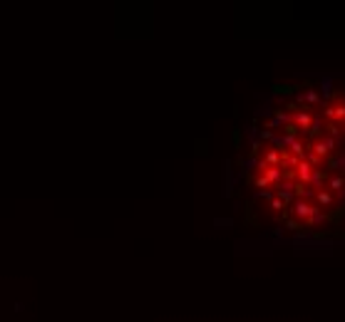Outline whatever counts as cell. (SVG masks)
<instances>
[{"label":"cell","instance_id":"obj_1","mask_svg":"<svg viewBox=\"0 0 345 322\" xmlns=\"http://www.w3.org/2000/svg\"><path fill=\"white\" fill-rule=\"evenodd\" d=\"M323 221H325V223H330V226L338 230V228L343 226V221H345V201H338L335 208L325 211V213H323Z\"/></svg>","mask_w":345,"mask_h":322},{"label":"cell","instance_id":"obj_2","mask_svg":"<svg viewBox=\"0 0 345 322\" xmlns=\"http://www.w3.org/2000/svg\"><path fill=\"white\" fill-rule=\"evenodd\" d=\"M335 146H338V141H335V139H328V137H323V139H318V141L311 144V149H313V154H316L318 159H323V156L328 159Z\"/></svg>","mask_w":345,"mask_h":322},{"label":"cell","instance_id":"obj_3","mask_svg":"<svg viewBox=\"0 0 345 322\" xmlns=\"http://www.w3.org/2000/svg\"><path fill=\"white\" fill-rule=\"evenodd\" d=\"M320 208L308 204V201H293V213L298 216V221H305V218H311L313 213H318Z\"/></svg>","mask_w":345,"mask_h":322},{"label":"cell","instance_id":"obj_4","mask_svg":"<svg viewBox=\"0 0 345 322\" xmlns=\"http://www.w3.org/2000/svg\"><path fill=\"white\" fill-rule=\"evenodd\" d=\"M328 179H330V171H328V169H313V174H311V186L320 191V188H325Z\"/></svg>","mask_w":345,"mask_h":322},{"label":"cell","instance_id":"obj_5","mask_svg":"<svg viewBox=\"0 0 345 322\" xmlns=\"http://www.w3.org/2000/svg\"><path fill=\"white\" fill-rule=\"evenodd\" d=\"M298 104H305V107L320 104V94H318V90H305V92H298Z\"/></svg>","mask_w":345,"mask_h":322},{"label":"cell","instance_id":"obj_6","mask_svg":"<svg viewBox=\"0 0 345 322\" xmlns=\"http://www.w3.org/2000/svg\"><path fill=\"white\" fill-rule=\"evenodd\" d=\"M325 188H328L333 196H340V191L345 188V176H343V174L330 176V179H328V184H325Z\"/></svg>","mask_w":345,"mask_h":322},{"label":"cell","instance_id":"obj_7","mask_svg":"<svg viewBox=\"0 0 345 322\" xmlns=\"http://www.w3.org/2000/svg\"><path fill=\"white\" fill-rule=\"evenodd\" d=\"M316 201H318V206H323V208H330V206L335 204V196H333L328 188H320V191H316Z\"/></svg>","mask_w":345,"mask_h":322},{"label":"cell","instance_id":"obj_8","mask_svg":"<svg viewBox=\"0 0 345 322\" xmlns=\"http://www.w3.org/2000/svg\"><path fill=\"white\" fill-rule=\"evenodd\" d=\"M320 92H323V99H325V102H330L333 97H338V92L333 90V79H330V77H323V79H320Z\"/></svg>","mask_w":345,"mask_h":322},{"label":"cell","instance_id":"obj_9","mask_svg":"<svg viewBox=\"0 0 345 322\" xmlns=\"http://www.w3.org/2000/svg\"><path fill=\"white\" fill-rule=\"evenodd\" d=\"M305 134L318 141L320 134H323V119H320V116H313V122H311V127H308V132H305Z\"/></svg>","mask_w":345,"mask_h":322},{"label":"cell","instance_id":"obj_10","mask_svg":"<svg viewBox=\"0 0 345 322\" xmlns=\"http://www.w3.org/2000/svg\"><path fill=\"white\" fill-rule=\"evenodd\" d=\"M325 166L333 169V171H335V169H345V156H343V154H330V156L325 159Z\"/></svg>","mask_w":345,"mask_h":322},{"label":"cell","instance_id":"obj_11","mask_svg":"<svg viewBox=\"0 0 345 322\" xmlns=\"http://www.w3.org/2000/svg\"><path fill=\"white\" fill-rule=\"evenodd\" d=\"M273 92L276 94H296V92H303V90H300V85H276Z\"/></svg>","mask_w":345,"mask_h":322},{"label":"cell","instance_id":"obj_12","mask_svg":"<svg viewBox=\"0 0 345 322\" xmlns=\"http://www.w3.org/2000/svg\"><path fill=\"white\" fill-rule=\"evenodd\" d=\"M333 235V230H311V238L316 243H328V238Z\"/></svg>","mask_w":345,"mask_h":322},{"label":"cell","instance_id":"obj_13","mask_svg":"<svg viewBox=\"0 0 345 322\" xmlns=\"http://www.w3.org/2000/svg\"><path fill=\"white\" fill-rule=\"evenodd\" d=\"M325 132H328V139H340V124H335V122H328L325 124Z\"/></svg>","mask_w":345,"mask_h":322},{"label":"cell","instance_id":"obj_14","mask_svg":"<svg viewBox=\"0 0 345 322\" xmlns=\"http://www.w3.org/2000/svg\"><path fill=\"white\" fill-rule=\"evenodd\" d=\"M283 134H286V137H291V139H298L300 129H298L293 122H286V127H283Z\"/></svg>","mask_w":345,"mask_h":322},{"label":"cell","instance_id":"obj_15","mask_svg":"<svg viewBox=\"0 0 345 322\" xmlns=\"http://www.w3.org/2000/svg\"><path fill=\"white\" fill-rule=\"evenodd\" d=\"M234 144H236V146H239V144H241V132H239V129H236V132H234Z\"/></svg>","mask_w":345,"mask_h":322},{"label":"cell","instance_id":"obj_16","mask_svg":"<svg viewBox=\"0 0 345 322\" xmlns=\"http://www.w3.org/2000/svg\"><path fill=\"white\" fill-rule=\"evenodd\" d=\"M340 201H345V188H343V191H340Z\"/></svg>","mask_w":345,"mask_h":322},{"label":"cell","instance_id":"obj_17","mask_svg":"<svg viewBox=\"0 0 345 322\" xmlns=\"http://www.w3.org/2000/svg\"><path fill=\"white\" fill-rule=\"evenodd\" d=\"M343 97H345V92H343ZM343 104H345V99H343Z\"/></svg>","mask_w":345,"mask_h":322},{"label":"cell","instance_id":"obj_18","mask_svg":"<svg viewBox=\"0 0 345 322\" xmlns=\"http://www.w3.org/2000/svg\"><path fill=\"white\" fill-rule=\"evenodd\" d=\"M343 176H345V169H343Z\"/></svg>","mask_w":345,"mask_h":322},{"label":"cell","instance_id":"obj_19","mask_svg":"<svg viewBox=\"0 0 345 322\" xmlns=\"http://www.w3.org/2000/svg\"><path fill=\"white\" fill-rule=\"evenodd\" d=\"M343 144H345V139H343Z\"/></svg>","mask_w":345,"mask_h":322}]
</instances>
